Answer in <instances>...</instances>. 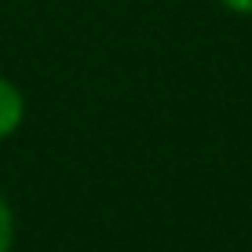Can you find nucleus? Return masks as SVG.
<instances>
[{
	"label": "nucleus",
	"mask_w": 252,
	"mask_h": 252,
	"mask_svg": "<svg viewBox=\"0 0 252 252\" xmlns=\"http://www.w3.org/2000/svg\"><path fill=\"white\" fill-rule=\"evenodd\" d=\"M22 121H26V95L15 81L0 73V143L19 132Z\"/></svg>",
	"instance_id": "1"
},
{
	"label": "nucleus",
	"mask_w": 252,
	"mask_h": 252,
	"mask_svg": "<svg viewBox=\"0 0 252 252\" xmlns=\"http://www.w3.org/2000/svg\"><path fill=\"white\" fill-rule=\"evenodd\" d=\"M216 4H223L234 15H252V0H216Z\"/></svg>",
	"instance_id": "3"
},
{
	"label": "nucleus",
	"mask_w": 252,
	"mask_h": 252,
	"mask_svg": "<svg viewBox=\"0 0 252 252\" xmlns=\"http://www.w3.org/2000/svg\"><path fill=\"white\" fill-rule=\"evenodd\" d=\"M11 249H15V208L0 194V252H11Z\"/></svg>",
	"instance_id": "2"
}]
</instances>
